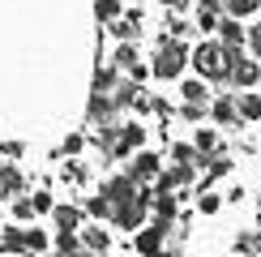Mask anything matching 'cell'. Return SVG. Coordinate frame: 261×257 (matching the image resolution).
Masks as SVG:
<instances>
[{
	"mask_svg": "<svg viewBox=\"0 0 261 257\" xmlns=\"http://www.w3.org/2000/svg\"><path fill=\"white\" fill-rule=\"evenodd\" d=\"M244 47H227V43H219V39H197V47H193V69L201 73L205 82H227L231 78V60L240 56Z\"/></svg>",
	"mask_w": 261,
	"mask_h": 257,
	"instance_id": "cell-1",
	"label": "cell"
},
{
	"mask_svg": "<svg viewBox=\"0 0 261 257\" xmlns=\"http://www.w3.org/2000/svg\"><path fill=\"white\" fill-rule=\"evenodd\" d=\"M189 60H193L189 39L159 35V43H154V56H150V69H154V78H159V82H176V78H184Z\"/></svg>",
	"mask_w": 261,
	"mask_h": 257,
	"instance_id": "cell-2",
	"label": "cell"
},
{
	"mask_svg": "<svg viewBox=\"0 0 261 257\" xmlns=\"http://www.w3.org/2000/svg\"><path fill=\"white\" fill-rule=\"evenodd\" d=\"M146 219H150V201H141V197H128V201L112 206V227H120V232H137Z\"/></svg>",
	"mask_w": 261,
	"mask_h": 257,
	"instance_id": "cell-3",
	"label": "cell"
},
{
	"mask_svg": "<svg viewBox=\"0 0 261 257\" xmlns=\"http://www.w3.org/2000/svg\"><path fill=\"white\" fill-rule=\"evenodd\" d=\"M86 120H90V128L120 124V107H116V99H112V94H103V90H90V103H86Z\"/></svg>",
	"mask_w": 261,
	"mask_h": 257,
	"instance_id": "cell-4",
	"label": "cell"
},
{
	"mask_svg": "<svg viewBox=\"0 0 261 257\" xmlns=\"http://www.w3.org/2000/svg\"><path fill=\"white\" fill-rule=\"evenodd\" d=\"M128 171H133V180L137 185H154L159 180V171H163V159L154 155V150H133V155H128Z\"/></svg>",
	"mask_w": 261,
	"mask_h": 257,
	"instance_id": "cell-5",
	"label": "cell"
},
{
	"mask_svg": "<svg viewBox=\"0 0 261 257\" xmlns=\"http://www.w3.org/2000/svg\"><path fill=\"white\" fill-rule=\"evenodd\" d=\"M167 232H171V227H163V223H154V219H150V223H141V227L133 232V253H137V257L159 253L163 244H167Z\"/></svg>",
	"mask_w": 261,
	"mask_h": 257,
	"instance_id": "cell-6",
	"label": "cell"
},
{
	"mask_svg": "<svg viewBox=\"0 0 261 257\" xmlns=\"http://www.w3.org/2000/svg\"><path fill=\"white\" fill-rule=\"evenodd\" d=\"M261 82V64H257V56H236L231 60V78H227V86L231 90H253V86Z\"/></svg>",
	"mask_w": 261,
	"mask_h": 257,
	"instance_id": "cell-7",
	"label": "cell"
},
{
	"mask_svg": "<svg viewBox=\"0 0 261 257\" xmlns=\"http://www.w3.org/2000/svg\"><path fill=\"white\" fill-rule=\"evenodd\" d=\"M107 30H112L116 39H141V30H146V13H141V9H124L120 17L116 21H107Z\"/></svg>",
	"mask_w": 261,
	"mask_h": 257,
	"instance_id": "cell-8",
	"label": "cell"
},
{
	"mask_svg": "<svg viewBox=\"0 0 261 257\" xmlns=\"http://www.w3.org/2000/svg\"><path fill=\"white\" fill-rule=\"evenodd\" d=\"M150 214H154V223L171 227V223L180 219V193H171V189H159V193H154V206H150Z\"/></svg>",
	"mask_w": 261,
	"mask_h": 257,
	"instance_id": "cell-9",
	"label": "cell"
},
{
	"mask_svg": "<svg viewBox=\"0 0 261 257\" xmlns=\"http://www.w3.org/2000/svg\"><path fill=\"white\" fill-rule=\"evenodd\" d=\"M210 120L219 124V128H236V124H240V112H236V94L231 90L210 99Z\"/></svg>",
	"mask_w": 261,
	"mask_h": 257,
	"instance_id": "cell-10",
	"label": "cell"
},
{
	"mask_svg": "<svg viewBox=\"0 0 261 257\" xmlns=\"http://www.w3.org/2000/svg\"><path fill=\"white\" fill-rule=\"evenodd\" d=\"M17 193H26V176H21V167L13 159H5V163H0V201L17 197Z\"/></svg>",
	"mask_w": 261,
	"mask_h": 257,
	"instance_id": "cell-11",
	"label": "cell"
},
{
	"mask_svg": "<svg viewBox=\"0 0 261 257\" xmlns=\"http://www.w3.org/2000/svg\"><path fill=\"white\" fill-rule=\"evenodd\" d=\"M99 189H103V193H107L112 201H128V197L137 193V180H133V171L124 167V171H116V176H107Z\"/></svg>",
	"mask_w": 261,
	"mask_h": 257,
	"instance_id": "cell-12",
	"label": "cell"
},
{
	"mask_svg": "<svg viewBox=\"0 0 261 257\" xmlns=\"http://www.w3.org/2000/svg\"><path fill=\"white\" fill-rule=\"evenodd\" d=\"M77 236H82V249H90V253H99V257L112 253V232L99 227V223H82Z\"/></svg>",
	"mask_w": 261,
	"mask_h": 257,
	"instance_id": "cell-13",
	"label": "cell"
},
{
	"mask_svg": "<svg viewBox=\"0 0 261 257\" xmlns=\"http://www.w3.org/2000/svg\"><path fill=\"white\" fill-rule=\"evenodd\" d=\"M227 17V5L223 0H197V30H205V35H210V30H219V21Z\"/></svg>",
	"mask_w": 261,
	"mask_h": 257,
	"instance_id": "cell-14",
	"label": "cell"
},
{
	"mask_svg": "<svg viewBox=\"0 0 261 257\" xmlns=\"http://www.w3.org/2000/svg\"><path fill=\"white\" fill-rule=\"evenodd\" d=\"M244 39H248L244 17H231V13H227V17L219 21V43H227V47H244Z\"/></svg>",
	"mask_w": 261,
	"mask_h": 257,
	"instance_id": "cell-15",
	"label": "cell"
},
{
	"mask_svg": "<svg viewBox=\"0 0 261 257\" xmlns=\"http://www.w3.org/2000/svg\"><path fill=\"white\" fill-rule=\"evenodd\" d=\"M163 35H171V39H193V35H197V21H189L180 9H167V17H163Z\"/></svg>",
	"mask_w": 261,
	"mask_h": 257,
	"instance_id": "cell-16",
	"label": "cell"
},
{
	"mask_svg": "<svg viewBox=\"0 0 261 257\" xmlns=\"http://www.w3.org/2000/svg\"><path fill=\"white\" fill-rule=\"evenodd\" d=\"M236 112H240V124H257L261 120V94L257 90H236Z\"/></svg>",
	"mask_w": 261,
	"mask_h": 257,
	"instance_id": "cell-17",
	"label": "cell"
},
{
	"mask_svg": "<svg viewBox=\"0 0 261 257\" xmlns=\"http://www.w3.org/2000/svg\"><path fill=\"white\" fill-rule=\"evenodd\" d=\"M180 99H184V103H205V107H210V99H214V94H210V82H205L201 73H197V78H184V82H180Z\"/></svg>",
	"mask_w": 261,
	"mask_h": 257,
	"instance_id": "cell-18",
	"label": "cell"
},
{
	"mask_svg": "<svg viewBox=\"0 0 261 257\" xmlns=\"http://www.w3.org/2000/svg\"><path fill=\"white\" fill-rule=\"evenodd\" d=\"M51 223H56V232H82V210L69 206V201H56V210H51Z\"/></svg>",
	"mask_w": 261,
	"mask_h": 257,
	"instance_id": "cell-19",
	"label": "cell"
},
{
	"mask_svg": "<svg viewBox=\"0 0 261 257\" xmlns=\"http://www.w3.org/2000/svg\"><path fill=\"white\" fill-rule=\"evenodd\" d=\"M141 60V47H137V43L133 39H116V47H112V64H116V69H133V64Z\"/></svg>",
	"mask_w": 261,
	"mask_h": 257,
	"instance_id": "cell-20",
	"label": "cell"
},
{
	"mask_svg": "<svg viewBox=\"0 0 261 257\" xmlns=\"http://www.w3.org/2000/svg\"><path fill=\"white\" fill-rule=\"evenodd\" d=\"M0 253H26V227L5 223V227H0Z\"/></svg>",
	"mask_w": 261,
	"mask_h": 257,
	"instance_id": "cell-21",
	"label": "cell"
},
{
	"mask_svg": "<svg viewBox=\"0 0 261 257\" xmlns=\"http://www.w3.org/2000/svg\"><path fill=\"white\" fill-rule=\"evenodd\" d=\"M120 78H124V69H116V64H99V69H94V78H90V90H103V94H112Z\"/></svg>",
	"mask_w": 261,
	"mask_h": 257,
	"instance_id": "cell-22",
	"label": "cell"
},
{
	"mask_svg": "<svg viewBox=\"0 0 261 257\" xmlns=\"http://www.w3.org/2000/svg\"><path fill=\"white\" fill-rule=\"evenodd\" d=\"M141 90H146L141 82H133V78H120V82H116V90H112V99H116V107L124 112V107H133V103H137V94H141Z\"/></svg>",
	"mask_w": 261,
	"mask_h": 257,
	"instance_id": "cell-23",
	"label": "cell"
},
{
	"mask_svg": "<svg viewBox=\"0 0 261 257\" xmlns=\"http://www.w3.org/2000/svg\"><path fill=\"white\" fill-rule=\"evenodd\" d=\"M193 146L201 150V159H205V155H214V150L223 146V142H219V128H210V124H197V128H193Z\"/></svg>",
	"mask_w": 261,
	"mask_h": 257,
	"instance_id": "cell-24",
	"label": "cell"
},
{
	"mask_svg": "<svg viewBox=\"0 0 261 257\" xmlns=\"http://www.w3.org/2000/svg\"><path fill=\"white\" fill-rule=\"evenodd\" d=\"M112 206H116V201L107 197L103 189H99V193H90V197H86V214H90V219H112Z\"/></svg>",
	"mask_w": 261,
	"mask_h": 257,
	"instance_id": "cell-25",
	"label": "cell"
},
{
	"mask_svg": "<svg viewBox=\"0 0 261 257\" xmlns=\"http://www.w3.org/2000/svg\"><path fill=\"white\" fill-rule=\"evenodd\" d=\"M9 219H13V223H30V219H35V201H30L26 193L9 197Z\"/></svg>",
	"mask_w": 261,
	"mask_h": 257,
	"instance_id": "cell-26",
	"label": "cell"
},
{
	"mask_svg": "<svg viewBox=\"0 0 261 257\" xmlns=\"http://www.w3.org/2000/svg\"><path fill=\"white\" fill-rule=\"evenodd\" d=\"M171 163H189V167H201L205 159H201V150L193 146V142H176V146H171Z\"/></svg>",
	"mask_w": 261,
	"mask_h": 257,
	"instance_id": "cell-27",
	"label": "cell"
},
{
	"mask_svg": "<svg viewBox=\"0 0 261 257\" xmlns=\"http://www.w3.org/2000/svg\"><path fill=\"white\" fill-rule=\"evenodd\" d=\"M51 249H56V257H73L82 249V236L77 232H56L51 236Z\"/></svg>",
	"mask_w": 261,
	"mask_h": 257,
	"instance_id": "cell-28",
	"label": "cell"
},
{
	"mask_svg": "<svg viewBox=\"0 0 261 257\" xmlns=\"http://www.w3.org/2000/svg\"><path fill=\"white\" fill-rule=\"evenodd\" d=\"M223 193H214V189H197V214H205V219H210V214H219L223 210Z\"/></svg>",
	"mask_w": 261,
	"mask_h": 257,
	"instance_id": "cell-29",
	"label": "cell"
},
{
	"mask_svg": "<svg viewBox=\"0 0 261 257\" xmlns=\"http://www.w3.org/2000/svg\"><path fill=\"white\" fill-rule=\"evenodd\" d=\"M120 137H124V146L128 150H141V146H146V124H141V120H128V124H120Z\"/></svg>",
	"mask_w": 261,
	"mask_h": 257,
	"instance_id": "cell-30",
	"label": "cell"
},
{
	"mask_svg": "<svg viewBox=\"0 0 261 257\" xmlns=\"http://www.w3.org/2000/svg\"><path fill=\"white\" fill-rule=\"evenodd\" d=\"M120 13H124V0H94V21H103V26L116 21Z\"/></svg>",
	"mask_w": 261,
	"mask_h": 257,
	"instance_id": "cell-31",
	"label": "cell"
},
{
	"mask_svg": "<svg viewBox=\"0 0 261 257\" xmlns=\"http://www.w3.org/2000/svg\"><path fill=\"white\" fill-rule=\"evenodd\" d=\"M47 249H51V236L43 227H30L26 223V253H47Z\"/></svg>",
	"mask_w": 261,
	"mask_h": 257,
	"instance_id": "cell-32",
	"label": "cell"
},
{
	"mask_svg": "<svg viewBox=\"0 0 261 257\" xmlns=\"http://www.w3.org/2000/svg\"><path fill=\"white\" fill-rule=\"evenodd\" d=\"M223 5L231 17H257L261 13V0H223Z\"/></svg>",
	"mask_w": 261,
	"mask_h": 257,
	"instance_id": "cell-33",
	"label": "cell"
},
{
	"mask_svg": "<svg viewBox=\"0 0 261 257\" xmlns=\"http://www.w3.org/2000/svg\"><path fill=\"white\" fill-rule=\"evenodd\" d=\"M30 201H35V214H51V210H56L51 189H35V193H30Z\"/></svg>",
	"mask_w": 261,
	"mask_h": 257,
	"instance_id": "cell-34",
	"label": "cell"
},
{
	"mask_svg": "<svg viewBox=\"0 0 261 257\" xmlns=\"http://www.w3.org/2000/svg\"><path fill=\"white\" fill-rule=\"evenodd\" d=\"M236 249H240V253H257L261 249V232H244L240 240H236Z\"/></svg>",
	"mask_w": 261,
	"mask_h": 257,
	"instance_id": "cell-35",
	"label": "cell"
},
{
	"mask_svg": "<svg viewBox=\"0 0 261 257\" xmlns=\"http://www.w3.org/2000/svg\"><path fill=\"white\" fill-rule=\"evenodd\" d=\"M244 47H248V56H257V60H261V21H257V26H248Z\"/></svg>",
	"mask_w": 261,
	"mask_h": 257,
	"instance_id": "cell-36",
	"label": "cell"
},
{
	"mask_svg": "<svg viewBox=\"0 0 261 257\" xmlns=\"http://www.w3.org/2000/svg\"><path fill=\"white\" fill-rule=\"evenodd\" d=\"M128 78H133V82H141V86H146V78H154V69H150V64H146V60H137V64H133V69H128Z\"/></svg>",
	"mask_w": 261,
	"mask_h": 257,
	"instance_id": "cell-37",
	"label": "cell"
},
{
	"mask_svg": "<svg viewBox=\"0 0 261 257\" xmlns=\"http://www.w3.org/2000/svg\"><path fill=\"white\" fill-rule=\"evenodd\" d=\"M82 150H86V137H82V133H69V137H64V155H82Z\"/></svg>",
	"mask_w": 261,
	"mask_h": 257,
	"instance_id": "cell-38",
	"label": "cell"
},
{
	"mask_svg": "<svg viewBox=\"0 0 261 257\" xmlns=\"http://www.w3.org/2000/svg\"><path fill=\"white\" fill-rule=\"evenodd\" d=\"M0 155H5V159H17V155H26V146H21V142H0Z\"/></svg>",
	"mask_w": 261,
	"mask_h": 257,
	"instance_id": "cell-39",
	"label": "cell"
},
{
	"mask_svg": "<svg viewBox=\"0 0 261 257\" xmlns=\"http://www.w3.org/2000/svg\"><path fill=\"white\" fill-rule=\"evenodd\" d=\"M159 5H163V9H180V13H184V9H189L193 0H159Z\"/></svg>",
	"mask_w": 261,
	"mask_h": 257,
	"instance_id": "cell-40",
	"label": "cell"
},
{
	"mask_svg": "<svg viewBox=\"0 0 261 257\" xmlns=\"http://www.w3.org/2000/svg\"><path fill=\"white\" fill-rule=\"evenodd\" d=\"M146 257H176V253H171V249H159V253H146Z\"/></svg>",
	"mask_w": 261,
	"mask_h": 257,
	"instance_id": "cell-41",
	"label": "cell"
},
{
	"mask_svg": "<svg viewBox=\"0 0 261 257\" xmlns=\"http://www.w3.org/2000/svg\"><path fill=\"white\" fill-rule=\"evenodd\" d=\"M0 223H5V206H0Z\"/></svg>",
	"mask_w": 261,
	"mask_h": 257,
	"instance_id": "cell-42",
	"label": "cell"
},
{
	"mask_svg": "<svg viewBox=\"0 0 261 257\" xmlns=\"http://www.w3.org/2000/svg\"><path fill=\"white\" fill-rule=\"evenodd\" d=\"M120 257H128V253H120ZM133 257H137V253H133Z\"/></svg>",
	"mask_w": 261,
	"mask_h": 257,
	"instance_id": "cell-43",
	"label": "cell"
}]
</instances>
